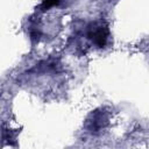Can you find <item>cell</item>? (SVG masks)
<instances>
[{
    "instance_id": "cell-1",
    "label": "cell",
    "mask_w": 149,
    "mask_h": 149,
    "mask_svg": "<svg viewBox=\"0 0 149 149\" xmlns=\"http://www.w3.org/2000/svg\"><path fill=\"white\" fill-rule=\"evenodd\" d=\"M86 37L97 47L104 48L108 38V27L102 20L93 21L87 26Z\"/></svg>"
},
{
    "instance_id": "cell-2",
    "label": "cell",
    "mask_w": 149,
    "mask_h": 149,
    "mask_svg": "<svg viewBox=\"0 0 149 149\" xmlns=\"http://www.w3.org/2000/svg\"><path fill=\"white\" fill-rule=\"evenodd\" d=\"M109 122L108 113L105 109H97L92 112L87 120H86V128L91 134H99L101 133Z\"/></svg>"
},
{
    "instance_id": "cell-3",
    "label": "cell",
    "mask_w": 149,
    "mask_h": 149,
    "mask_svg": "<svg viewBox=\"0 0 149 149\" xmlns=\"http://www.w3.org/2000/svg\"><path fill=\"white\" fill-rule=\"evenodd\" d=\"M59 2H61V0H43L42 3H41V6H40V9L42 12H45V10H48V9L57 6Z\"/></svg>"
}]
</instances>
